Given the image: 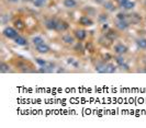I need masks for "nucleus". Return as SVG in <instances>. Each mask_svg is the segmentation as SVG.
I'll return each instance as SVG.
<instances>
[{
	"mask_svg": "<svg viewBox=\"0 0 146 128\" xmlns=\"http://www.w3.org/2000/svg\"><path fill=\"white\" fill-rule=\"evenodd\" d=\"M35 63H36L40 67H45L46 65L48 64V61H47L46 59H43V58H41V57H36V58H35Z\"/></svg>",
	"mask_w": 146,
	"mask_h": 128,
	"instance_id": "29",
	"label": "nucleus"
},
{
	"mask_svg": "<svg viewBox=\"0 0 146 128\" xmlns=\"http://www.w3.org/2000/svg\"><path fill=\"white\" fill-rule=\"evenodd\" d=\"M106 67H107V61H99L96 64V71L99 72V73H106Z\"/></svg>",
	"mask_w": 146,
	"mask_h": 128,
	"instance_id": "16",
	"label": "nucleus"
},
{
	"mask_svg": "<svg viewBox=\"0 0 146 128\" xmlns=\"http://www.w3.org/2000/svg\"><path fill=\"white\" fill-rule=\"evenodd\" d=\"M135 44L141 49H146V37H139V38H136Z\"/></svg>",
	"mask_w": 146,
	"mask_h": 128,
	"instance_id": "22",
	"label": "nucleus"
},
{
	"mask_svg": "<svg viewBox=\"0 0 146 128\" xmlns=\"http://www.w3.org/2000/svg\"><path fill=\"white\" fill-rule=\"evenodd\" d=\"M114 26H115L119 31H126L127 28L131 26V23L127 21V20H115Z\"/></svg>",
	"mask_w": 146,
	"mask_h": 128,
	"instance_id": "8",
	"label": "nucleus"
},
{
	"mask_svg": "<svg viewBox=\"0 0 146 128\" xmlns=\"http://www.w3.org/2000/svg\"><path fill=\"white\" fill-rule=\"evenodd\" d=\"M13 41H15V44H17V45H19V46H27V45H28V43H29L28 42V40H27L24 36L20 35V34L17 36Z\"/></svg>",
	"mask_w": 146,
	"mask_h": 128,
	"instance_id": "17",
	"label": "nucleus"
},
{
	"mask_svg": "<svg viewBox=\"0 0 146 128\" xmlns=\"http://www.w3.org/2000/svg\"><path fill=\"white\" fill-rule=\"evenodd\" d=\"M114 1H115V2H117V5H119V3H120V2H121V1H122V0H114Z\"/></svg>",
	"mask_w": 146,
	"mask_h": 128,
	"instance_id": "38",
	"label": "nucleus"
},
{
	"mask_svg": "<svg viewBox=\"0 0 146 128\" xmlns=\"http://www.w3.org/2000/svg\"><path fill=\"white\" fill-rule=\"evenodd\" d=\"M109 28H110V26H109V24H108V22L101 24V30H102V32H107Z\"/></svg>",
	"mask_w": 146,
	"mask_h": 128,
	"instance_id": "33",
	"label": "nucleus"
},
{
	"mask_svg": "<svg viewBox=\"0 0 146 128\" xmlns=\"http://www.w3.org/2000/svg\"><path fill=\"white\" fill-rule=\"evenodd\" d=\"M117 65L108 61L107 63V67H106V73H114L117 71Z\"/></svg>",
	"mask_w": 146,
	"mask_h": 128,
	"instance_id": "23",
	"label": "nucleus"
},
{
	"mask_svg": "<svg viewBox=\"0 0 146 128\" xmlns=\"http://www.w3.org/2000/svg\"><path fill=\"white\" fill-rule=\"evenodd\" d=\"M23 1H25V2H33V0H23Z\"/></svg>",
	"mask_w": 146,
	"mask_h": 128,
	"instance_id": "37",
	"label": "nucleus"
},
{
	"mask_svg": "<svg viewBox=\"0 0 146 128\" xmlns=\"http://www.w3.org/2000/svg\"><path fill=\"white\" fill-rule=\"evenodd\" d=\"M9 21H10V16L8 14H2L1 15V23H2V25H6Z\"/></svg>",
	"mask_w": 146,
	"mask_h": 128,
	"instance_id": "31",
	"label": "nucleus"
},
{
	"mask_svg": "<svg viewBox=\"0 0 146 128\" xmlns=\"http://www.w3.org/2000/svg\"><path fill=\"white\" fill-rule=\"evenodd\" d=\"M20 0H7V2H9V3H18Z\"/></svg>",
	"mask_w": 146,
	"mask_h": 128,
	"instance_id": "36",
	"label": "nucleus"
},
{
	"mask_svg": "<svg viewBox=\"0 0 146 128\" xmlns=\"http://www.w3.org/2000/svg\"><path fill=\"white\" fill-rule=\"evenodd\" d=\"M86 11L88 12L87 15H96V10L94 9V8H91V7H88L85 9Z\"/></svg>",
	"mask_w": 146,
	"mask_h": 128,
	"instance_id": "32",
	"label": "nucleus"
},
{
	"mask_svg": "<svg viewBox=\"0 0 146 128\" xmlns=\"http://www.w3.org/2000/svg\"><path fill=\"white\" fill-rule=\"evenodd\" d=\"M31 43L34 45V47L37 46V45H41V44H44L45 43V40H44L43 36L41 35H36V36H33L32 40H31Z\"/></svg>",
	"mask_w": 146,
	"mask_h": 128,
	"instance_id": "20",
	"label": "nucleus"
},
{
	"mask_svg": "<svg viewBox=\"0 0 146 128\" xmlns=\"http://www.w3.org/2000/svg\"><path fill=\"white\" fill-rule=\"evenodd\" d=\"M15 66L19 69V70L21 71V72H32V69L31 68H33V66L32 64L28 61V60H25V59H20V60H15Z\"/></svg>",
	"mask_w": 146,
	"mask_h": 128,
	"instance_id": "1",
	"label": "nucleus"
},
{
	"mask_svg": "<svg viewBox=\"0 0 146 128\" xmlns=\"http://www.w3.org/2000/svg\"><path fill=\"white\" fill-rule=\"evenodd\" d=\"M113 59H114V63H115V65H117V67H120L122 69H125V70H129L130 69V66L126 63V60H125L124 57L122 56V55H117V56L113 57Z\"/></svg>",
	"mask_w": 146,
	"mask_h": 128,
	"instance_id": "3",
	"label": "nucleus"
},
{
	"mask_svg": "<svg viewBox=\"0 0 146 128\" xmlns=\"http://www.w3.org/2000/svg\"><path fill=\"white\" fill-rule=\"evenodd\" d=\"M74 49H75V51H77V53H84V50H86L85 49V45L82 44V42H78L76 43L75 45H74Z\"/></svg>",
	"mask_w": 146,
	"mask_h": 128,
	"instance_id": "25",
	"label": "nucleus"
},
{
	"mask_svg": "<svg viewBox=\"0 0 146 128\" xmlns=\"http://www.w3.org/2000/svg\"><path fill=\"white\" fill-rule=\"evenodd\" d=\"M0 72L1 73H8V72H11V67L10 65L2 61L1 65H0Z\"/></svg>",
	"mask_w": 146,
	"mask_h": 128,
	"instance_id": "24",
	"label": "nucleus"
},
{
	"mask_svg": "<svg viewBox=\"0 0 146 128\" xmlns=\"http://www.w3.org/2000/svg\"><path fill=\"white\" fill-rule=\"evenodd\" d=\"M113 51L117 54V55H125L127 51H129V47L123 44V43H117L113 45Z\"/></svg>",
	"mask_w": 146,
	"mask_h": 128,
	"instance_id": "4",
	"label": "nucleus"
},
{
	"mask_svg": "<svg viewBox=\"0 0 146 128\" xmlns=\"http://www.w3.org/2000/svg\"><path fill=\"white\" fill-rule=\"evenodd\" d=\"M77 5H78L77 0H63V6L66 9H74L77 7Z\"/></svg>",
	"mask_w": 146,
	"mask_h": 128,
	"instance_id": "18",
	"label": "nucleus"
},
{
	"mask_svg": "<svg viewBox=\"0 0 146 128\" xmlns=\"http://www.w3.org/2000/svg\"><path fill=\"white\" fill-rule=\"evenodd\" d=\"M62 41L65 45H68V46H74L76 44V37L75 35H72V34H64L62 36Z\"/></svg>",
	"mask_w": 146,
	"mask_h": 128,
	"instance_id": "11",
	"label": "nucleus"
},
{
	"mask_svg": "<svg viewBox=\"0 0 146 128\" xmlns=\"http://www.w3.org/2000/svg\"><path fill=\"white\" fill-rule=\"evenodd\" d=\"M35 50H36L38 54L45 55V54H48L51 51V47H50V45H47L46 43H44V44L35 46Z\"/></svg>",
	"mask_w": 146,
	"mask_h": 128,
	"instance_id": "13",
	"label": "nucleus"
},
{
	"mask_svg": "<svg viewBox=\"0 0 146 128\" xmlns=\"http://www.w3.org/2000/svg\"><path fill=\"white\" fill-rule=\"evenodd\" d=\"M85 49L92 54V53L95 51V46H94V44H92L91 42H87L86 44H85Z\"/></svg>",
	"mask_w": 146,
	"mask_h": 128,
	"instance_id": "30",
	"label": "nucleus"
},
{
	"mask_svg": "<svg viewBox=\"0 0 146 128\" xmlns=\"http://www.w3.org/2000/svg\"><path fill=\"white\" fill-rule=\"evenodd\" d=\"M67 64L73 66L74 68H78V67H79V63H78L77 59H75L74 57H68V58H67Z\"/></svg>",
	"mask_w": 146,
	"mask_h": 128,
	"instance_id": "26",
	"label": "nucleus"
},
{
	"mask_svg": "<svg viewBox=\"0 0 146 128\" xmlns=\"http://www.w3.org/2000/svg\"><path fill=\"white\" fill-rule=\"evenodd\" d=\"M46 2H47V0H33V5H34V7L36 8H43L45 5H46Z\"/></svg>",
	"mask_w": 146,
	"mask_h": 128,
	"instance_id": "28",
	"label": "nucleus"
},
{
	"mask_svg": "<svg viewBox=\"0 0 146 128\" xmlns=\"http://www.w3.org/2000/svg\"><path fill=\"white\" fill-rule=\"evenodd\" d=\"M144 5H145V7H146V0L144 1Z\"/></svg>",
	"mask_w": 146,
	"mask_h": 128,
	"instance_id": "39",
	"label": "nucleus"
},
{
	"mask_svg": "<svg viewBox=\"0 0 146 128\" xmlns=\"http://www.w3.org/2000/svg\"><path fill=\"white\" fill-rule=\"evenodd\" d=\"M13 26H15L19 32H21V31H23V30L25 28V23L22 21L21 19H17V20L13 21Z\"/></svg>",
	"mask_w": 146,
	"mask_h": 128,
	"instance_id": "21",
	"label": "nucleus"
},
{
	"mask_svg": "<svg viewBox=\"0 0 146 128\" xmlns=\"http://www.w3.org/2000/svg\"><path fill=\"white\" fill-rule=\"evenodd\" d=\"M57 22H58V19H56V18H47L44 21V26L48 31H56Z\"/></svg>",
	"mask_w": 146,
	"mask_h": 128,
	"instance_id": "5",
	"label": "nucleus"
},
{
	"mask_svg": "<svg viewBox=\"0 0 146 128\" xmlns=\"http://www.w3.org/2000/svg\"><path fill=\"white\" fill-rule=\"evenodd\" d=\"M94 1H95V2H97L98 5H103L106 0H94Z\"/></svg>",
	"mask_w": 146,
	"mask_h": 128,
	"instance_id": "35",
	"label": "nucleus"
},
{
	"mask_svg": "<svg viewBox=\"0 0 146 128\" xmlns=\"http://www.w3.org/2000/svg\"><path fill=\"white\" fill-rule=\"evenodd\" d=\"M108 20H109V15H108V13H106V12H101V13H99L97 15V21H98V23H100V24L107 23Z\"/></svg>",
	"mask_w": 146,
	"mask_h": 128,
	"instance_id": "19",
	"label": "nucleus"
},
{
	"mask_svg": "<svg viewBox=\"0 0 146 128\" xmlns=\"http://www.w3.org/2000/svg\"><path fill=\"white\" fill-rule=\"evenodd\" d=\"M142 16L139 15V13H135V12H132V13H129L127 15V21L131 23V25H136L142 22Z\"/></svg>",
	"mask_w": 146,
	"mask_h": 128,
	"instance_id": "9",
	"label": "nucleus"
},
{
	"mask_svg": "<svg viewBox=\"0 0 146 128\" xmlns=\"http://www.w3.org/2000/svg\"><path fill=\"white\" fill-rule=\"evenodd\" d=\"M69 28V24H68V22L64 21V20H60L58 19V22H57V26H56V32H66L67 30Z\"/></svg>",
	"mask_w": 146,
	"mask_h": 128,
	"instance_id": "14",
	"label": "nucleus"
},
{
	"mask_svg": "<svg viewBox=\"0 0 146 128\" xmlns=\"http://www.w3.org/2000/svg\"><path fill=\"white\" fill-rule=\"evenodd\" d=\"M78 23L80 24L81 26H85V28H90V26H92L95 24L94 20L87 14L86 15H81L80 18L78 19Z\"/></svg>",
	"mask_w": 146,
	"mask_h": 128,
	"instance_id": "6",
	"label": "nucleus"
},
{
	"mask_svg": "<svg viewBox=\"0 0 146 128\" xmlns=\"http://www.w3.org/2000/svg\"><path fill=\"white\" fill-rule=\"evenodd\" d=\"M102 6H103V8H104L107 11H109V12H114L115 9H117V6L114 5V2H113L112 0H106Z\"/></svg>",
	"mask_w": 146,
	"mask_h": 128,
	"instance_id": "15",
	"label": "nucleus"
},
{
	"mask_svg": "<svg viewBox=\"0 0 146 128\" xmlns=\"http://www.w3.org/2000/svg\"><path fill=\"white\" fill-rule=\"evenodd\" d=\"M111 59H113V57L111 56L110 54H106V55L103 56V60H104V61H107V63H108V61H110Z\"/></svg>",
	"mask_w": 146,
	"mask_h": 128,
	"instance_id": "34",
	"label": "nucleus"
},
{
	"mask_svg": "<svg viewBox=\"0 0 146 128\" xmlns=\"http://www.w3.org/2000/svg\"><path fill=\"white\" fill-rule=\"evenodd\" d=\"M18 32L19 31L15 26H6L2 30V35L5 37H7L8 40H15V37L19 35Z\"/></svg>",
	"mask_w": 146,
	"mask_h": 128,
	"instance_id": "2",
	"label": "nucleus"
},
{
	"mask_svg": "<svg viewBox=\"0 0 146 128\" xmlns=\"http://www.w3.org/2000/svg\"><path fill=\"white\" fill-rule=\"evenodd\" d=\"M74 35H75L77 41L84 42L87 37V32H86V30H82V28H76L74 31Z\"/></svg>",
	"mask_w": 146,
	"mask_h": 128,
	"instance_id": "12",
	"label": "nucleus"
},
{
	"mask_svg": "<svg viewBox=\"0 0 146 128\" xmlns=\"http://www.w3.org/2000/svg\"><path fill=\"white\" fill-rule=\"evenodd\" d=\"M135 6H136V3L132 0H122L119 3V7L121 8L123 11H131L135 8Z\"/></svg>",
	"mask_w": 146,
	"mask_h": 128,
	"instance_id": "7",
	"label": "nucleus"
},
{
	"mask_svg": "<svg viewBox=\"0 0 146 128\" xmlns=\"http://www.w3.org/2000/svg\"><path fill=\"white\" fill-rule=\"evenodd\" d=\"M103 35L106 36L110 42H114V41H117V38H119V33H117L114 28H110L107 32H104Z\"/></svg>",
	"mask_w": 146,
	"mask_h": 128,
	"instance_id": "10",
	"label": "nucleus"
},
{
	"mask_svg": "<svg viewBox=\"0 0 146 128\" xmlns=\"http://www.w3.org/2000/svg\"><path fill=\"white\" fill-rule=\"evenodd\" d=\"M127 15L129 13H126L124 11H120L115 14V20H127Z\"/></svg>",
	"mask_w": 146,
	"mask_h": 128,
	"instance_id": "27",
	"label": "nucleus"
}]
</instances>
